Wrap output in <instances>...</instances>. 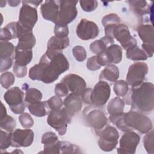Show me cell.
<instances>
[{"mask_svg":"<svg viewBox=\"0 0 154 154\" xmlns=\"http://www.w3.org/2000/svg\"><path fill=\"white\" fill-rule=\"evenodd\" d=\"M69 37L60 38L55 35L52 36L48 42L47 50L61 52L62 50L64 49L69 45Z\"/></svg>","mask_w":154,"mask_h":154,"instance_id":"cell-21","label":"cell"},{"mask_svg":"<svg viewBox=\"0 0 154 154\" xmlns=\"http://www.w3.org/2000/svg\"><path fill=\"white\" fill-rule=\"evenodd\" d=\"M128 2L132 10L139 15H144L150 13V7L146 1H128Z\"/></svg>","mask_w":154,"mask_h":154,"instance_id":"cell-28","label":"cell"},{"mask_svg":"<svg viewBox=\"0 0 154 154\" xmlns=\"http://www.w3.org/2000/svg\"><path fill=\"white\" fill-rule=\"evenodd\" d=\"M16 126L15 119L10 116L6 115L0 119V126L8 132H12Z\"/></svg>","mask_w":154,"mask_h":154,"instance_id":"cell-33","label":"cell"},{"mask_svg":"<svg viewBox=\"0 0 154 154\" xmlns=\"http://www.w3.org/2000/svg\"><path fill=\"white\" fill-rule=\"evenodd\" d=\"M73 55L78 61H84L87 58V52L85 48L81 46H76L72 49Z\"/></svg>","mask_w":154,"mask_h":154,"instance_id":"cell-39","label":"cell"},{"mask_svg":"<svg viewBox=\"0 0 154 154\" xmlns=\"http://www.w3.org/2000/svg\"><path fill=\"white\" fill-rule=\"evenodd\" d=\"M57 141H58V138L54 132H47L43 134L41 142L44 146H46L54 144Z\"/></svg>","mask_w":154,"mask_h":154,"instance_id":"cell-42","label":"cell"},{"mask_svg":"<svg viewBox=\"0 0 154 154\" xmlns=\"http://www.w3.org/2000/svg\"><path fill=\"white\" fill-rule=\"evenodd\" d=\"M129 91L128 84L124 80H119L115 82L114 85V91L119 97L125 96Z\"/></svg>","mask_w":154,"mask_h":154,"instance_id":"cell-34","label":"cell"},{"mask_svg":"<svg viewBox=\"0 0 154 154\" xmlns=\"http://www.w3.org/2000/svg\"><path fill=\"white\" fill-rule=\"evenodd\" d=\"M15 81V78L14 75L10 72H6L3 73L0 77V83L1 86L5 89H8L12 85H13Z\"/></svg>","mask_w":154,"mask_h":154,"instance_id":"cell-35","label":"cell"},{"mask_svg":"<svg viewBox=\"0 0 154 154\" xmlns=\"http://www.w3.org/2000/svg\"><path fill=\"white\" fill-rule=\"evenodd\" d=\"M47 106L46 102H38L32 104H28V108L29 112L35 117H44L46 114Z\"/></svg>","mask_w":154,"mask_h":154,"instance_id":"cell-30","label":"cell"},{"mask_svg":"<svg viewBox=\"0 0 154 154\" xmlns=\"http://www.w3.org/2000/svg\"><path fill=\"white\" fill-rule=\"evenodd\" d=\"M72 116L64 108L52 109L47 118L48 125L55 129L60 135H64L67 131V125L71 122Z\"/></svg>","mask_w":154,"mask_h":154,"instance_id":"cell-6","label":"cell"},{"mask_svg":"<svg viewBox=\"0 0 154 154\" xmlns=\"http://www.w3.org/2000/svg\"><path fill=\"white\" fill-rule=\"evenodd\" d=\"M123 121L128 132L135 129L141 134H147L152 129V122L149 117L133 110L123 112Z\"/></svg>","mask_w":154,"mask_h":154,"instance_id":"cell-4","label":"cell"},{"mask_svg":"<svg viewBox=\"0 0 154 154\" xmlns=\"http://www.w3.org/2000/svg\"><path fill=\"white\" fill-rule=\"evenodd\" d=\"M55 35L60 38L68 37L69 28L68 25H55L54 27Z\"/></svg>","mask_w":154,"mask_h":154,"instance_id":"cell-44","label":"cell"},{"mask_svg":"<svg viewBox=\"0 0 154 154\" xmlns=\"http://www.w3.org/2000/svg\"><path fill=\"white\" fill-rule=\"evenodd\" d=\"M105 35L116 38L125 49L137 45V40L131 35L128 27L123 23L105 27Z\"/></svg>","mask_w":154,"mask_h":154,"instance_id":"cell-5","label":"cell"},{"mask_svg":"<svg viewBox=\"0 0 154 154\" xmlns=\"http://www.w3.org/2000/svg\"><path fill=\"white\" fill-rule=\"evenodd\" d=\"M148 70V66L145 63L137 62L131 64L126 76V82L128 85L135 87L141 85L143 82Z\"/></svg>","mask_w":154,"mask_h":154,"instance_id":"cell-11","label":"cell"},{"mask_svg":"<svg viewBox=\"0 0 154 154\" xmlns=\"http://www.w3.org/2000/svg\"><path fill=\"white\" fill-rule=\"evenodd\" d=\"M140 141V137L135 132H125L120 140V147L117 149L118 153L134 154Z\"/></svg>","mask_w":154,"mask_h":154,"instance_id":"cell-14","label":"cell"},{"mask_svg":"<svg viewBox=\"0 0 154 154\" xmlns=\"http://www.w3.org/2000/svg\"><path fill=\"white\" fill-rule=\"evenodd\" d=\"M13 72L18 78H23L27 73L26 66H22L14 63L13 65Z\"/></svg>","mask_w":154,"mask_h":154,"instance_id":"cell-47","label":"cell"},{"mask_svg":"<svg viewBox=\"0 0 154 154\" xmlns=\"http://www.w3.org/2000/svg\"><path fill=\"white\" fill-rule=\"evenodd\" d=\"M126 57L133 61H143L147 59V56L142 49L134 45L126 49Z\"/></svg>","mask_w":154,"mask_h":154,"instance_id":"cell-27","label":"cell"},{"mask_svg":"<svg viewBox=\"0 0 154 154\" xmlns=\"http://www.w3.org/2000/svg\"><path fill=\"white\" fill-rule=\"evenodd\" d=\"M95 106L91 105L86 107L83 111V116L86 124L95 131L103 129L106 125L108 119L104 112L95 108Z\"/></svg>","mask_w":154,"mask_h":154,"instance_id":"cell-8","label":"cell"},{"mask_svg":"<svg viewBox=\"0 0 154 154\" xmlns=\"http://www.w3.org/2000/svg\"><path fill=\"white\" fill-rule=\"evenodd\" d=\"M58 1H45L40 7L43 17L46 20L55 23L59 12Z\"/></svg>","mask_w":154,"mask_h":154,"instance_id":"cell-18","label":"cell"},{"mask_svg":"<svg viewBox=\"0 0 154 154\" xmlns=\"http://www.w3.org/2000/svg\"><path fill=\"white\" fill-rule=\"evenodd\" d=\"M144 147L149 154L154 153V146H153V131L151 130L143 138Z\"/></svg>","mask_w":154,"mask_h":154,"instance_id":"cell-36","label":"cell"},{"mask_svg":"<svg viewBox=\"0 0 154 154\" xmlns=\"http://www.w3.org/2000/svg\"><path fill=\"white\" fill-rule=\"evenodd\" d=\"M119 77V70L118 67L114 64L106 66L99 75L100 81H106L114 82L117 81Z\"/></svg>","mask_w":154,"mask_h":154,"instance_id":"cell-20","label":"cell"},{"mask_svg":"<svg viewBox=\"0 0 154 154\" xmlns=\"http://www.w3.org/2000/svg\"><path fill=\"white\" fill-rule=\"evenodd\" d=\"M110 94L109 85L106 81H99L93 89L85 88L81 95V97L84 103L100 107L107 102Z\"/></svg>","mask_w":154,"mask_h":154,"instance_id":"cell-3","label":"cell"},{"mask_svg":"<svg viewBox=\"0 0 154 154\" xmlns=\"http://www.w3.org/2000/svg\"><path fill=\"white\" fill-rule=\"evenodd\" d=\"M16 48L8 42L1 41L0 42V58H13L14 59Z\"/></svg>","mask_w":154,"mask_h":154,"instance_id":"cell-29","label":"cell"},{"mask_svg":"<svg viewBox=\"0 0 154 154\" xmlns=\"http://www.w3.org/2000/svg\"><path fill=\"white\" fill-rule=\"evenodd\" d=\"M42 92L35 88H29L26 90L25 101L28 104L34 103L41 101L42 99Z\"/></svg>","mask_w":154,"mask_h":154,"instance_id":"cell-31","label":"cell"},{"mask_svg":"<svg viewBox=\"0 0 154 154\" xmlns=\"http://www.w3.org/2000/svg\"><path fill=\"white\" fill-rule=\"evenodd\" d=\"M69 69V61L61 52L46 50L39 63L29 69V77L32 80L50 84Z\"/></svg>","mask_w":154,"mask_h":154,"instance_id":"cell-1","label":"cell"},{"mask_svg":"<svg viewBox=\"0 0 154 154\" xmlns=\"http://www.w3.org/2000/svg\"><path fill=\"white\" fill-rule=\"evenodd\" d=\"M7 114V110L6 108L4 105L3 103L1 102V114H0V119L5 117Z\"/></svg>","mask_w":154,"mask_h":154,"instance_id":"cell-52","label":"cell"},{"mask_svg":"<svg viewBox=\"0 0 154 154\" xmlns=\"http://www.w3.org/2000/svg\"><path fill=\"white\" fill-rule=\"evenodd\" d=\"M17 35L19 40L16 47V49L30 50L35 46L36 40L33 34L32 29L23 27L18 22H17Z\"/></svg>","mask_w":154,"mask_h":154,"instance_id":"cell-12","label":"cell"},{"mask_svg":"<svg viewBox=\"0 0 154 154\" xmlns=\"http://www.w3.org/2000/svg\"><path fill=\"white\" fill-rule=\"evenodd\" d=\"M87 67L91 71L99 70L101 67L97 63L96 56H93L88 59L87 62Z\"/></svg>","mask_w":154,"mask_h":154,"instance_id":"cell-48","label":"cell"},{"mask_svg":"<svg viewBox=\"0 0 154 154\" xmlns=\"http://www.w3.org/2000/svg\"><path fill=\"white\" fill-rule=\"evenodd\" d=\"M68 87L69 91L72 93L76 94L81 96L86 88L85 80L80 76L76 74H68L66 75L61 81Z\"/></svg>","mask_w":154,"mask_h":154,"instance_id":"cell-17","label":"cell"},{"mask_svg":"<svg viewBox=\"0 0 154 154\" xmlns=\"http://www.w3.org/2000/svg\"><path fill=\"white\" fill-rule=\"evenodd\" d=\"M47 107L52 109H57L61 108L63 103V102L61 97L54 96L51 97L49 100L46 101Z\"/></svg>","mask_w":154,"mask_h":154,"instance_id":"cell-40","label":"cell"},{"mask_svg":"<svg viewBox=\"0 0 154 154\" xmlns=\"http://www.w3.org/2000/svg\"><path fill=\"white\" fill-rule=\"evenodd\" d=\"M76 32L80 39L89 40L96 38L98 35L99 29L94 22L82 19L76 27Z\"/></svg>","mask_w":154,"mask_h":154,"instance_id":"cell-16","label":"cell"},{"mask_svg":"<svg viewBox=\"0 0 154 154\" xmlns=\"http://www.w3.org/2000/svg\"><path fill=\"white\" fill-rule=\"evenodd\" d=\"M60 153H81L78 146L66 141H58Z\"/></svg>","mask_w":154,"mask_h":154,"instance_id":"cell-32","label":"cell"},{"mask_svg":"<svg viewBox=\"0 0 154 154\" xmlns=\"http://www.w3.org/2000/svg\"><path fill=\"white\" fill-rule=\"evenodd\" d=\"M114 43V40L109 36H104L99 40H97L90 45V49L93 53L99 54L106 50V49L111 45Z\"/></svg>","mask_w":154,"mask_h":154,"instance_id":"cell-22","label":"cell"},{"mask_svg":"<svg viewBox=\"0 0 154 154\" xmlns=\"http://www.w3.org/2000/svg\"><path fill=\"white\" fill-rule=\"evenodd\" d=\"M24 2L35 8H36L37 7H38V5L42 3L43 1H24Z\"/></svg>","mask_w":154,"mask_h":154,"instance_id":"cell-51","label":"cell"},{"mask_svg":"<svg viewBox=\"0 0 154 154\" xmlns=\"http://www.w3.org/2000/svg\"><path fill=\"white\" fill-rule=\"evenodd\" d=\"M20 2V1H8V3L10 6L11 7H16L17 6Z\"/></svg>","mask_w":154,"mask_h":154,"instance_id":"cell-53","label":"cell"},{"mask_svg":"<svg viewBox=\"0 0 154 154\" xmlns=\"http://www.w3.org/2000/svg\"><path fill=\"white\" fill-rule=\"evenodd\" d=\"M32 58V51L30 50H19L16 48L14 63L22 66H26Z\"/></svg>","mask_w":154,"mask_h":154,"instance_id":"cell-25","label":"cell"},{"mask_svg":"<svg viewBox=\"0 0 154 154\" xmlns=\"http://www.w3.org/2000/svg\"><path fill=\"white\" fill-rule=\"evenodd\" d=\"M79 4L82 9L86 12H91L95 10L98 5L97 1L94 0L80 1Z\"/></svg>","mask_w":154,"mask_h":154,"instance_id":"cell-43","label":"cell"},{"mask_svg":"<svg viewBox=\"0 0 154 154\" xmlns=\"http://www.w3.org/2000/svg\"><path fill=\"white\" fill-rule=\"evenodd\" d=\"M120 18L119 16L115 13H111L105 16L102 20V25L104 27L106 26L115 25L120 23Z\"/></svg>","mask_w":154,"mask_h":154,"instance_id":"cell-37","label":"cell"},{"mask_svg":"<svg viewBox=\"0 0 154 154\" xmlns=\"http://www.w3.org/2000/svg\"><path fill=\"white\" fill-rule=\"evenodd\" d=\"M23 97L24 93L18 87L10 88L4 95V99L9 105L11 111L16 114H21L25 111Z\"/></svg>","mask_w":154,"mask_h":154,"instance_id":"cell-10","label":"cell"},{"mask_svg":"<svg viewBox=\"0 0 154 154\" xmlns=\"http://www.w3.org/2000/svg\"><path fill=\"white\" fill-rule=\"evenodd\" d=\"M13 58H1V66H0V71L1 73L9 69L13 64Z\"/></svg>","mask_w":154,"mask_h":154,"instance_id":"cell-49","label":"cell"},{"mask_svg":"<svg viewBox=\"0 0 154 154\" xmlns=\"http://www.w3.org/2000/svg\"><path fill=\"white\" fill-rule=\"evenodd\" d=\"M95 132L99 137L98 145L100 149L105 152H109L116 147L119 134L114 127L107 126L105 128L95 131Z\"/></svg>","mask_w":154,"mask_h":154,"instance_id":"cell-7","label":"cell"},{"mask_svg":"<svg viewBox=\"0 0 154 154\" xmlns=\"http://www.w3.org/2000/svg\"><path fill=\"white\" fill-rule=\"evenodd\" d=\"M69 90L64 83L61 82L55 85V93L56 96L60 97L67 96L69 94Z\"/></svg>","mask_w":154,"mask_h":154,"instance_id":"cell-45","label":"cell"},{"mask_svg":"<svg viewBox=\"0 0 154 154\" xmlns=\"http://www.w3.org/2000/svg\"><path fill=\"white\" fill-rule=\"evenodd\" d=\"M19 120L24 128L29 129L34 125V120L30 114L27 112H23L19 117Z\"/></svg>","mask_w":154,"mask_h":154,"instance_id":"cell-41","label":"cell"},{"mask_svg":"<svg viewBox=\"0 0 154 154\" xmlns=\"http://www.w3.org/2000/svg\"><path fill=\"white\" fill-rule=\"evenodd\" d=\"M13 35L11 30L7 26L1 28L0 31V40L1 41L8 42L10 40L13 39Z\"/></svg>","mask_w":154,"mask_h":154,"instance_id":"cell-46","label":"cell"},{"mask_svg":"<svg viewBox=\"0 0 154 154\" xmlns=\"http://www.w3.org/2000/svg\"><path fill=\"white\" fill-rule=\"evenodd\" d=\"M63 103L66 111L73 116L81 110L82 106V99L81 96L72 93L67 96Z\"/></svg>","mask_w":154,"mask_h":154,"instance_id":"cell-19","label":"cell"},{"mask_svg":"<svg viewBox=\"0 0 154 154\" xmlns=\"http://www.w3.org/2000/svg\"><path fill=\"white\" fill-rule=\"evenodd\" d=\"M137 32L143 43L153 45V28L152 25H141L137 28Z\"/></svg>","mask_w":154,"mask_h":154,"instance_id":"cell-24","label":"cell"},{"mask_svg":"<svg viewBox=\"0 0 154 154\" xmlns=\"http://www.w3.org/2000/svg\"><path fill=\"white\" fill-rule=\"evenodd\" d=\"M38 19L36 8L22 1L20 8L18 22L23 27L32 29Z\"/></svg>","mask_w":154,"mask_h":154,"instance_id":"cell-13","label":"cell"},{"mask_svg":"<svg viewBox=\"0 0 154 154\" xmlns=\"http://www.w3.org/2000/svg\"><path fill=\"white\" fill-rule=\"evenodd\" d=\"M131 110L140 113H150L154 108V85L152 82H143L131 90Z\"/></svg>","mask_w":154,"mask_h":154,"instance_id":"cell-2","label":"cell"},{"mask_svg":"<svg viewBox=\"0 0 154 154\" xmlns=\"http://www.w3.org/2000/svg\"><path fill=\"white\" fill-rule=\"evenodd\" d=\"M34 135L31 129H16L11 132V146L15 147L30 146L34 140Z\"/></svg>","mask_w":154,"mask_h":154,"instance_id":"cell-15","label":"cell"},{"mask_svg":"<svg viewBox=\"0 0 154 154\" xmlns=\"http://www.w3.org/2000/svg\"><path fill=\"white\" fill-rule=\"evenodd\" d=\"M59 12L55 25H67L74 20L78 15V1H58Z\"/></svg>","mask_w":154,"mask_h":154,"instance_id":"cell-9","label":"cell"},{"mask_svg":"<svg viewBox=\"0 0 154 154\" xmlns=\"http://www.w3.org/2000/svg\"><path fill=\"white\" fill-rule=\"evenodd\" d=\"M105 52L110 64H118L122 61V49L119 45L112 44L106 49Z\"/></svg>","mask_w":154,"mask_h":154,"instance_id":"cell-23","label":"cell"},{"mask_svg":"<svg viewBox=\"0 0 154 154\" xmlns=\"http://www.w3.org/2000/svg\"><path fill=\"white\" fill-rule=\"evenodd\" d=\"M11 146V132H6L1 130L0 134V149L5 150Z\"/></svg>","mask_w":154,"mask_h":154,"instance_id":"cell-38","label":"cell"},{"mask_svg":"<svg viewBox=\"0 0 154 154\" xmlns=\"http://www.w3.org/2000/svg\"><path fill=\"white\" fill-rule=\"evenodd\" d=\"M142 49L144 51L147 57H152L153 55V45L143 43L142 45Z\"/></svg>","mask_w":154,"mask_h":154,"instance_id":"cell-50","label":"cell"},{"mask_svg":"<svg viewBox=\"0 0 154 154\" xmlns=\"http://www.w3.org/2000/svg\"><path fill=\"white\" fill-rule=\"evenodd\" d=\"M125 102L119 97L112 99L108 104L107 111L110 116L117 115L123 112Z\"/></svg>","mask_w":154,"mask_h":154,"instance_id":"cell-26","label":"cell"}]
</instances>
